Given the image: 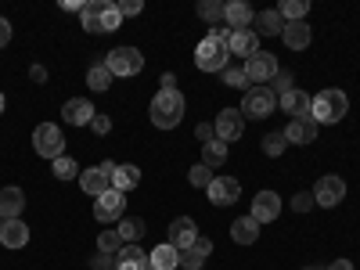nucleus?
Masks as SVG:
<instances>
[{
	"instance_id": "obj_1",
	"label": "nucleus",
	"mask_w": 360,
	"mask_h": 270,
	"mask_svg": "<svg viewBox=\"0 0 360 270\" xmlns=\"http://www.w3.org/2000/svg\"><path fill=\"white\" fill-rule=\"evenodd\" d=\"M184 108H188V101H184L180 90H159V94L152 98L148 115H152V127L173 130V127H180V119H184Z\"/></svg>"
},
{
	"instance_id": "obj_2",
	"label": "nucleus",
	"mask_w": 360,
	"mask_h": 270,
	"mask_svg": "<svg viewBox=\"0 0 360 270\" xmlns=\"http://www.w3.org/2000/svg\"><path fill=\"white\" fill-rule=\"evenodd\" d=\"M79 18H83L86 33H115V29L123 25V15H119V8L112 0H86Z\"/></svg>"
},
{
	"instance_id": "obj_3",
	"label": "nucleus",
	"mask_w": 360,
	"mask_h": 270,
	"mask_svg": "<svg viewBox=\"0 0 360 270\" xmlns=\"http://www.w3.org/2000/svg\"><path fill=\"white\" fill-rule=\"evenodd\" d=\"M346 112H349V98L342 94V90H335V86H328V90H321V94L310 98V119L317 127L321 123H339Z\"/></svg>"
},
{
	"instance_id": "obj_4",
	"label": "nucleus",
	"mask_w": 360,
	"mask_h": 270,
	"mask_svg": "<svg viewBox=\"0 0 360 270\" xmlns=\"http://www.w3.org/2000/svg\"><path fill=\"white\" fill-rule=\"evenodd\" d=\"M195 65L202 72H224L231 65V51L224 40H213V37H205L198 47H195Z\"/></svg>"
},
{
	"instance_id": "obj_5",
	"label": "nucleus",
	"mask_w": 360,
	"mask_h": 270,
	"mask_svg": "<svg viewBox=\"0 0 360 270\" xmlns=\"http://www.w3.org/2000/svg\"><path fill=\"white\" fill-rule=\"evenodd\" d=\"M274 108H278V94H274V90H270L266 83L245 90V98H242V115H249V119H266Z\"/></svg>"
},
{
	"instance_id": "obj_6",
	"label": "nucleus",
	"mask_w": 360,
	"mask_h": 270,
	"mask_svg": "<svg viewBox=\"0 0 360 270\" xmlns=\"http://www.w3.org/2000/svg\"><path fill=\"white\" fill-rule=\"evenodd\" d=\"M33 148H37V155L54 162L58 155H65V137H62V130H58L54 123H40L33 130Z\"/></svg>"
},
{
	"instance_id": "obj_7",
	"label": "nucleus",
	"mask_w": 360,
	"mask_h": 270,
	"mask_svg": "<svg viewBox=\"0 0 360 270\" xmlns=\"http://www.w3.org/2000/svg\"><path fill=\"white\" fill-rule=\"evenodd\" d=\"M105 65H108L112 76H137L144 69V58H141L137 47H115V51H108Z\"/></svg>"
},
{
	"instance_id": "obj_8",
	"label": "nucleus",
	"mask_w": 360,
	"mask_h": 270,
	"mask_svg": "<svg viewBox=\"0 0 360 270\" xmlns=\"http://www.w3.org/2000/svg\"><path fill=\"white\" fill-rule=\"evenodd\" d=\"M278 58L274 54H270V51H256L252 58H249V62H245V76H249V83H270V79H274L278 76Z\"/></svg>"
},
{
	"instance_id": "obj_9",
	"label": "nucleus",
	"mask_w": 360,
	"mask_h": 270,
	"mask_svg": "<svg viewBox=\"0 0 360 270\" xmlns=\"http://www.w3.org/2000/svg\"><path fill=\"white\" fill-rule=\"evenodd\" d=\"M346 198V180L342 176H332V173H324L317 184H314V202L324 205V209H332Z\"/></svg>"
},
{
	"instance_id": "obj_10",
	"label": "nucleus",
	"mask_w": 360,
	"mask_h": 270,
	"mask_svg": "<svg viewBox=\"0 0 360 270\" xmlns=\"http://www.w3.org/2000/svg\"><path fill=\"white\" fill-rule=\"evenodd\" d=\"M213 130H217V141L231 144V141H238V137L245 134V115L238 112V108H224V112L217 115V123H213Z\"/></svg>"
},
{
	"instance_id": "obj_11",
	"label": "nucleus",
	"mask_w": 360,
	"mask_h": 270,
	"mask_svg": "<svg viewBox=\"0 0 360 270\" xmlns=\"http://www.w3.org/2000/svg\"><path fill=\"white\" fill-rule=\"evenodd\" d=\"M123 191H105L101 198H94V220L98 224H115L123 220Z\"/></svg>"
},
{
	"instance_id": "obj_12",
	"label": "nucleus",
	"mask_w": 360,
	"mask_h": 270,
	"mask_svg": "<svg viewBox=\"0 0 360 270\" xmlns=\"http://www.w3.org/2000/svg\"><path fill=\"white\" fill-rule=\"evenodd\" d=\"M195 238H198V227H195L191 217H176V220L169 224V245H173L176 252L191 249V245H195Z\"/></svg>"
},
{
	"instance_id": "obj_13",
	"label": "nucleus",
	"mask_w": 360,
	"mask_h": 270,
	"mask_svg": "<svg viewBox=\"0 0 360 270\" xmlns=\"http://www.w3.org/2000/svg\"><path fill=\"white\" fill-rule=\"evenodd\" d=\"M205 191H209V202L213 205H231V202H238V195H242V184H238L234 176H213V184H209Z\"/></svg>"
},
{
	"instance_id": "obj_14",
	"label": "nucleus",
	"mask_w": 360,
	"mask_h": 270,
	"mask_svg": "<svg viewBox=\"0 0 360 270\" xmlns=\"http://www.w3.org/2000/svg\"><path fill=\"white\" fill-rule=\"evenodd\" d=\"M79 188L90 195V198H101L105 191H112V176L101 169V166H90V169H79Z\"/></svg>"
},
{
	"instance_id": "obj_15",
	"label": "nucleus",
	"mask_w": 360,
	"mask_h": 270,
	"mask_svg": "<svg viewBox=\"0 0 360 270\" xmlns=\"http://www.w3.org/2000/svg\"><path fill=\"white\" fill-rule=\"evenodd\" d=\"M278 213H281V198L274 195V191H259L256 198H252V220L256 224H270V220H278Z\"/></svg>"
},
{
	"instance_id": "obj_16",
	"label": "nucleus",
	"mask_w": 360,
	"mask_h": 270,
	"mask_svg": "<svg viewBox=\"0 0 360 270\" xmlns=\"http://www.w3.org/2000/svg\"><path fill=\"white\" fill-rule=\"evenodd\" d=\"M227 51H231V58H249L259 51V37L252 33V29H234L231 33V40H227Z\"/></svg>"
},
{
	"instance_id": "obj_17",
	"label": "nucleus",
	"mask_w": 360,
	"mask_h": 270,
	"mask_svg": "<svg viewBox=\"0 0 360 270\" xmlns=\"http://www.w3.org/2000/svg\"><path fill=\"white\" fill-rule=\"evenodd\" d=\"M281 134H285L288 144H314L317 141V123H314L310 115H303V119H292Z\"/></svg>"
},
{
	"instance_id": "obj_18",
	"label": "nucleus",
	"mask_w": 360,
	"mask_h": 270,
	"mask_svg": "<svg viewBox=\"0 0 360 270\" xmlns=\"http://www.w3.org/2000/svg\"><path fill=\"white\" fill-rule=\"evenodd\" d=\"M62 115H65L69 127H90V119H94L98 112H94V105H90L86 98H69L65 108H62Z\"/></svg>"
},
{
	"instance_id": "obj_19",
	"label": "nucleus",
	"mask_w": 360,
	"mask_h": 270,
	"mask_svg": "<svg viewBox=\"0 0 360 270\" xmlns=\"http://www.w3.org/2000/svg\"><path fill=\"white\" fill-rule=\"evenodd\" d=\"M22 209H25L22 188H0V220H18Z\"/></svg>"
},
{
	"instance_id": "obj_20",
	"label": "nucleus",
	"mask_w": 360,
	"mask_h": 270,
	"mask_svg": "<svg viewBox=\"0 0 360 270\" xmlns=\"http://www.w3.org/2000/svg\"><path fill=\"white\" fill-rule=\"evenodd\" d=\"M224 18H227V29L234 33V29H249L256 11L245 4V0H231V4H224Z\"/></svg>"
},
{
	"instance_id": "obj_21",
	"label": "nucleus",
	"mask_w": 360,
	"mask_h": 270,
	"mask_svg": "<svg viewBox=\"0 0 360 270\" xmlns=\"http://www.w3.org/2000/svg\"><path fill=\"white\" fill-rule=\"evenodd\" d=\"M209 252H213V242H209V238H195V245L180 252V266L184 270H202Z\"/></svg>"
},
{
	"instance_id": "obj_22",
	"label": "nucleus",
	"mask_w": 360,
	"mask_h": 270,
	"mask_svg": "<svg viewBox=\"0 0 360 270\" xmlns=\"http://www.w3.org/2000/svg\"><path fill=\"white\" fill-rule=\"evenodd\" d=\"M0 242H4V249H25L29 245V227L22 220H4L0 224Z\"/></svg>"
},
{
	"instance_id": "obj_23",
	"label": "nucleus",
	"mask_w": 360,
	"mask_h": 270,
	"mask_svg": "<svg viewBox=\"0 0 360 270\" xmlns=\"http://www.w3.org/2000/svg\"><path fill=\"white\" fill-rule=\"evenodd\" d=\"M278 105H281V108H285V115H292V119L310 115V94H303L299 86H292L288 94H281V98H278Z\"/></svg>"
},
{
	"instance_id": "obj_24",
	"label": "nucleus",
	"mask_w": 360,
	"mask_h": 270,
	"mask_svg": "<svg viewBox=\"0 0 360 270\" xmlns=\"http://www.w3.org/2000/svg\"><path fill=\"white\" fill-rule=\"evenodd\" d=\"M281 40H285L288 51H303V47H310V25H307V22H285Z\"/></svg>"
},
{
	"instance_id": "obj_25",
	"label": "nucleus",
	"mask_w": 360,
	"mask_h": 270,
	"mask_svg": "<svg viewBox=\"0 0 360 270\" xmlns=\"http://www.w3.org/2000/svg\"><path fill=\"white\" fill-rule=\"evenodd\" d=\"M252 25H256V29H252L256 37H281L285 18H281L278 11H270V8H266V11H259V15L252 18Z\"/></svg>"
},
{
	"instance_id": "obj_26",
	"label": "nucleus",
	"mask_w": 360,
	"mask_h": 270,
	"mask_svg": "<svg viewBox=\"0 0 360 270\" xmlns=\"http://www.w3.org/2000/svg\"><path fill=\"white\" fill-rule=\"evenodd\" d=\"M141 184V169L134 166V162H123V166H115V173H112V191H130V188H137Z\"/></svg>"
},
{
	"instance_id": "obj_27",
	"label": "nucleus",
	"mask_w": 360,
	"mask_h": 270,
	"mask_svg": "<svg viewBox=\"0 0 360 270\" xmlns=\"http://www.w3.org/2000/svg\"><path fill=\"white\" fill-rule=\"evenodd\" d=\"M115 259H119V270H148V266H152V263H148V252L137 249V245H123Z\"/></svg>"
},
{
	"instance_id": "obj_28",
	"label": "nucleus",
	"mask_w": 360,
	"mask_h": 270,
	"mask_svg": "<svg viewBox=\"0 0 360 270\" xmlns=\"http://www.w3.org/2000/svg\"><path fill=\"white\" fill-rule=\"evenodd\" d=\"M231 238L238 245H252L256 238H259V224L252 220V217H242V220H234L231 224Z\"/></svg>"
},
{
	"instance_id": "obj_29",
	"label": "nucleus",
	"mask_w": 360,
	"mask_h": 270,
	"mask_svg": "<svg viewBox=\"0 0 360 270\" xmlns=\"http://www.w3.org/2000/svg\"><path fill=\"white\" fill-rule=\"evenodd\" d=\"M148 263H152V270H176L180 266V252L166 242L159 249H152V256H148Z\"/></svg>"
},
{
	"instance_id": "obj_30",
	"label": "nucleus",
	"mask_w": 360,
	"mask_h": 270,
	"mask_svg": "<svg viewBox=\"0 0 360 270\" xmlns=\"http://www.w3.org/2000/svg\"><path fill=\"white\" fill-rule=\"evenodd\" d=\"M202 162L209 166V169H217V166H224L227 162V144L224 141H209V144H202Z\"/></svg>"
},
{
	"instance_id": "obj_31",
	"label": "nucleus",
	"mask_w": 360,
	"mask_h": 270,
	"mask_svg": "<svg viewBox=\"0 0 360 270\" xmlns=\"http://www.w3.org/2000/svg\"><path fill=\"white\" fill-rule=\"evenodd\" d=\"M144 234V220L141 217H123L119 220V238H123V245H137Z\"/></svg>"
},
{
	"instance_id": "obj_32",
	"label": "nucleus",
	"mask_w": 360,
	"mask_h": 270,
	"mask_svg": "<svg viewBox=\"0 0 360 270\" xmlns=\"http://www.w3.org/2000/svg\"><path fill=\"white\" fill-rule=\"evenodd\" d=\"M112 72H108V65L105 62H94V65H90L86 69V86H94V90H108L112 86Z\"/></svg>"
},
{
	"instance_id": "obj_33",
	"label": "nucleus",
	"mask_w": 360,
	"mask_h": 270,
	"mask_svg": "<svg viewBox=\"0 0 360 270\" xmlns=\"http://www.w3.org/2000/svg\"><path fill=\"white\" fill-rule=\"evenodd\" d=\"M307 11H310L307 0H285V4L278 8V15H281L285 22H307Z\"/></svg>"
},
{
	"instance_id": "obj_34",
	"label": "nucleus",
	"mask_w": 360,
	"mask_h": 270,
	"mask_svg": "<svg viewBox=\"0 0 360 270\" xmlns=\"http://www.w3.org/2000/svg\"><path fill=\"white\" fill-rule=\"evenodd\" d=\"M51 173H54L58 180H72V176H79V166H76V159H69V155H58V159L51 162Z\"/></svg>"
},
{
	"instance_id": "obj_35",
	"label": "nucleus",
	"mask_w": 360,
	"mask_h": 270,
	"mask_svg": "<svg viewBox=\"0 0 360 270\" xmlns=\"http://www.w3.org/2000/svg\"><path fill=\"white\" fill-rule=\"evenodd\" d=\"M220 79H224V86H249V76H245V65H227L224 72H220Z\"/></svg>"
},
{
	"instance_id": "obj_36",
	"label": "nucleus",
	"mask_w": 360,
	"mask_h": 270,
	"mask_svg": "<svg viewBox=\"0 0 360 270\" xmlns=\"http://www.w3.org/2000/svg\"><path fill=\"white\" fill-rule=\"evenodd\" d=\"M119 249H123V238H119V231H101V238H98V252L119 256Z\"/></svg>"
},
{
	"instance_id": "obj_37",
	"label": "nucleus",
	"mask_w": 360,
	"mask_h": 270,
	"mask_svg": "<svg viewBox=\"0 0 360 270\" xmlns=\"http://www.w3.org/2000/svg\"><path fill=\"white\" fill-rule=\"evenodd\" d=\"M285 148H288L285 134H266V137H263V152H266L270 159H278V155L285 152Z\"/></svg>"
},
{
	"instance_id": "obj_38",
	"label": "nucleus",
	"mask_w": 360,
	"mask_h": 270,
	"mask_svg": "<svg viewBox=\"0 0 360 270\" xmlns=\"http://www.w3.org/2000/svg\"><path fill=\"white\" fill-rule=\"evenodd\" d=\"M198 18L220 22V18H224V4H220V0H202V4H198Z\"/></svg>"
},
{
	"instance_id": "obj_39",
	"label": "nucleus",
	"mask_w": 360,
	"mask_h": 270,
	"mask_svg": "<svg viewBox=\"0 0 360 270\" xmlns=\"http://www.w3.org/2000/svg\"><path fill=\"white\" fill-rule=\"evenodd\" d=\"M188 180H191L195 188H209V184H213V176H209V166H205V162H195V166L188 169Z\"/></svg>"
},
{
	"instance_id": "obj_40",
	"label": "nucleus",
	"mask_w": 360,
	"mask_h": 270,
	"mask_svg": "<svg viewBox=\"0 0 360 270\" xmlns=\"http://www.w3.org/2000/svg\"><path fill=\"white\" fill-rule=\"evenodd\" d=\"M266 86H270V90H274V94H278V98H281V94H288V90H292V72H285V69H278V76H274V79H270Z\"/></svg>"
},
{
	"instance_id": "obj_41",
	"label": "nucleus",
	"mask_w": 360,
	"mask_h": 270,
	"mask_svg": "<svg viewBox=\"0 0 360 270\" xmlns=\"http://www.w3.org/2000/svg\"><path fill=\"white\" fill-rule=\"evenodd\" d=\"M90 270H119V259L108 256V252H98L94 259H90Z\"/></svg>"
},
{
	"instance_id": "obj_42",
	"label": "nucleus",
	"mask_w": 360,
	"mask_h": 270,
	"mask_svg": "<svg viewBox=\"0 0 360 270\" xmlns=\"http://www.w3.org/2000/svg\"><path fill=\"white\" fill-rule=\"evenodd\" d=\"M292 205H295V213H310V209L317 205V202H314V191H299V195L292 198Z\"/></svg>"
},
{
	"instance_id": "obj_43",
	"label": "nucleus",
	"mask_w": 360,
	"mask_h": 270,
	"mask_svg": "<svg viewBox=\"0 0 360 270\" xmlns=\"http://www.w3.org/2000/svg\"><path fill=\"white\" fill-rule=\"evenodd\" d=\"M90 130H94V134H98V137H105V134H112V119H108V115H101V112H98V115H94V119H90Z\"/></svg>"
},
{
	"instance_id": "obj_44",
	"label": "nucleus",
	"mask_w": 360,
	"mask_h": 270,
	"mask_svg": "<svg viewBox=\"0 0 360 270\" xmlns=\"http://www.w3.org/2000/svg\"><path fill=\"white\" fill-rule=\"evenodd\" d=\"M115 8H119V15H123V18H127V15H141V11H144L141 0H119Z\"/></svg>"
},
{
	"instance_id": "obj_45",
	"label": "nucleus",
	"mask_w": 360,
	"mask_h": 270,
	"mask_svg": "<svg viewBox=\"0 0 360 270\" xmlns=\"http://www.w3.org/2000/svg\"><path fill=\"white\" fill-rule=\"evenodd\" d=\"M195 137H198L202 144H209V141H213V137H217V130H213V127H209V123H198V127H195Z\"/></svg>"
},
{
	"instance_id": "obj_46",
	"label": "nucleus",
	"mask_w": 360,
	"mask_h": 270,
	"mask_svg": "<svg viewBox=\"0 0 360 270\" xmlns=\"http://www.w3.org/2000/svg\"><path fill=\"white\" fill-rule=\"evenodd\" d=\"M8 40H11V22L0 18V47H8Z\"/></svg>"
},
{
	"instance_id": "obj_47",
	"label": "nucleus",
	"mask_w": 360,
	"mask_h": 270,
	"mask_svg": "<svg viewBox=\"0 0 360 270\" xmlns=\"http://www.w3.org/2000/svg\"><path fill=\"white\" fill-rule=\"evenodd\" d=\"M29 79H33V83H47V69L44 65H33V69H29Z\"/></svg>"
},
{
	"instance_id": "obj_48",
	"label": "nucleus",
	"mask_w": 360,
	"mask_h": 270,
	"mask_svg": "<svg viewBox=\"0 0 360 270\" xmlns=\"http://www.w3.org/2000/svg\"><path fill=\"white\" fill-rule=\"evenodd\" d=\"M62 11H83L79 0H62Z\"/></svg>"
},
{
	"instance_id": "obj_49",
	"label": "nucleus",
	"mask_w": 360,
	"mask_h": 270,
	"mask_svg": "<svg viewBox=\"0 0 360 270\" xmlns=\"http://www.w3.org/2000/svg\"><path fill=\"white\" fill-rule=\"evenodd\" d=\"M162 90H176V76H173V72L162 76Z\"/></svg>"
},
{
	"instance_id": "obj_50",
	"label": "nucleus",
	"mask_w": 360,
	"mask_h": 270,
	"mask_svg": "<svg viewBox=\"0 0 360 270\" xmlns=\"http://www.w3.org/2000/svg\"><path fill=\"white\" fill-rule=\"evenodd\" d=\"M328 270H353V263H349V259H335V263L328 266Z\"/></svg>"
},
{
	"instance_id": "obj_51",
	"label": "nucleus",
	"mask_w": 360,
	"mask_h": 270,
	"mask_svg": "<svg viewBox=\"0 0 360 270\" xmlns=\"http://www.w3.org/2000/svg\"><path fill=\"white\" fill-rule=\"evenodd\" d=\"M0 115H4V94H0Z\"/></svg>"
},
{
	"instance_id": "obj_52",
	"label": "nucleus",
	"mask_w": 360,
	"mask_h": 270,
	"mask_svg": "<svg viewBox=\"0 0 360 270\" xmlns=\"http://www.w3.org/2000/svg\"><path fill=\"white\" fill-rule=\"evenodd\" d=\"M148 270H152V266H148Z\"/></svg>"
},
{
	"instance_id": "obj_53",
	"label": "nucleus",
	"mask_w": 360,
	"mask_h": 270,
	"mask_svg": "<svg viewBox=\"0 0 360 270\" xmlns=\"http://www.w3.org/2000/svg\"><path fill=\"white\" fill-rule=\"evenodd\" d=\"M0 224H4V220H0Z\"/></svg>"
},
{
	"instance_id": "obj_54",
	"label": "nucleus",
	"mask_w": 360,
	"mask_h": 270,
	"mask_svg": "<svg viewBox=\"0 0 360 270\" xmlns=\"http://www.w3.org/2000/svg\"><path fill=\"white\" fill-rule=\"evenodd\" d=\"M307 270H310V266H307Z\"/></svg>"
}]
</instances>
